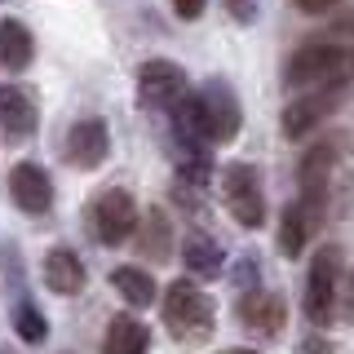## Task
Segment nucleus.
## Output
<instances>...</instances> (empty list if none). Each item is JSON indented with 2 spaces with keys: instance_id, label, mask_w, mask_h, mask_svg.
I'll return each mask as SVG.
<instances>
[{
  "instance_id": "obj_1",
  "label": "nucleus",
  "mask_w": 354,
  "mask_h": 354,
  "mask_svg": "<svg viewBox=\"0 0 354 354\" xmlns=\"http://www.w3.org/2000/svg\"><path fill=\"white\" fill-rule=\"evenodd\" d=\"M283 80L292 88H346L354 80V44H332V40H315L288 58Z\"/></svg>"
},
{
  "instance_id": "obj_2",
  "label": "nucleus",
  "mask_w": 354,
  "mask_h": 354,
  "mask_svg": "<svg viewBox=\"0 0 354 354\" xmlns=\"http://www.w3.org/2000/svg\"><path fill=\"white\" fill-rule=\"evenodd\" d=\"M164 324L177 341H204L213 332V301L191 279H173L164 288Z\"/></svg>"
},
{
  "instance_id": "obj_3",
  "label": "nucleus",
  "mask_w": 354,
  "mask_h": 354,
  "mask_svg": "<svg viewBox=\"0 0 354 354\" xmlns=\"http://www.w3.org/2000/svg\"><path fill=\"white\" fill-rule=\"evenodd\" d=\"M195 120H199V133L204 142H230L239 133V97L226 80H208L204 88L195 93Z\"/></svg>"
},
{
  "instance_id": "obj_4",
  "label": "nucleus",
  "mask_w": 354,
  "mask_h": 354,
  "mask_svg": "<svg viewBox=\"0 0 354 354\" xmlns=\"http://www.w3.org/2000/svg\"><path fill=\"white\" fill-rule=\"evenodd\" d=\"M138 204H133L129 191H102L88 204V230H93L97 243H106V248H115V243H124L133 235V226H138Z\"/></svg>"
},
{
  "instance_id": "obj_5",
  "label": "nucleus",
  "mask_w": 354,
  "mask_h": 354,
  "mask_svg": "<svg viewBox=\"0 0 354 354\" xmlns=\"http://www.w3.org/2000/svg\"><path fill=\"white\" fill-rule=\"evenodd\" d=\"M337 279H341V248L324 243L306 274V319L310 324H328L332 306H337Z\"/></svg>"
},
{
  "instance_id": "obj_6",
  "label": "nucleus",
  "mask_w": 354,
  "mask_h": 354,
  "mask_svg": "<svg viewBox=\"0 0 354 354\" xmlns=\"http://www.w3.org/2000/svg\"><path fill=\"white\" fill-rule=\"evenodd\" d=\"M221 199H226V213L239 221V226L257 230L266 221V195H261V177L248 169V164H230L221 173Z\"/></svg>"
},
{
  "instance_id": "obj_7",
  "label": "nucleus",
  "mask_w": 354,
  "mask_h": 354,
  "mask_svg": "<svg viewBox=\"0 0 354 354\" xmlns=\"http://www.w3.org/2000/svg\"><path fill=\"white\" fill-rule=\"evenodd\" d=\"M138 93H142L147 106L173 111V102L186 93V71L169 58H151V62H142V71H138Z\"/></svg>"
},
{
  "instance_id": "obj_8",
  "label": "nucleus",
  "mask_w": 354,
  "mask_h": 354,
  "mask_svg": "<svg viewBox=\"0 0 354 354\" xmlns=\"http://www.w3.org/2000/svg\"><path fill=\"white\" fill-rule=\"evenodd\" d=\"M328 177H332V147L328 142H319V147L306 151L301 160V173H297V182H301V213L319 226V217H324V199H328Z\"/></svg>"
},
{
  "instance_id": "obj_9",
  "label": "nucleus",
  "mask_w": 354,
  "mask_h": 354,
  "mask_svg": "<svg viewBox=\"0 0 354 354\" xmlns=\"http://www.w3.org/2000/svg\"><path fill=\"white\" fill-rule=\"evenodd\" d=\"M9 199L22 208V213H31V217H40V213H49L53 208V182H49V173L40 169V164H14L9 169Z\"/></svg>"
},
{
  "instance_id": "obj_10",
  "label": "nucleus",
  "mask_w": 354,
  "mask_h": 354,
  "mask_svg": "<svg viewBox=\"0 0 354 354\" xmlns=\"http://www.w3.org/2000/svg\"><path fill=\"white\" fill-rule=\"evenodd\" d=\"M40 124V111L31 102L27 88L18 84H0V142H22L31 138Z\"/></svg>"
},
{
  "instance_id": "obj_11",
  "label": "nucleus",
  "mask_w": 354,
  "mask_h": 354,
  "mask_svg": "<svg viewBox=\"0 0 354 354\" xmlns=\"http://www.w3.org/2000/svg\"><path fill=\"white\" fill-rule=\"evenodd\" d=\"M111 151V138H106V124L97 115L88 120H75L71 133H66V160L75 164V169H97V164L106 160Z\"/></svg>"
},
{
  "instance_id": "obj_12",
  "label": "nucleus",
  "mask_w": 354,
  "mask_h": 354,
  "mask_svg": "<svg viewBox=\"0 0 354 354\" xmlns=\"http://www.w3.org/2000/svg\"><path fill=\"white\" fill-rule=\"evenodd\" d=\"M337 93H341V88H306V97H297V102L283 111V133H288V138H301L306 129H315L319 120L332 111Z\"/></svg>"
},
{
  "instance_id": "obj_13",
  "label": "nucleus",
  "mask_w": 354,
  "mask_h": 354,
  "mask_svg": "<svg viewBox=\"0 0 354 354\" xmlns=\"http://www.w3.org/2000/svg\"><path fill=\"white\" fill-rule=\"evenodd\" d=\"M44 283L53 288L58 297H75L84 288V261L75 257L71 248H49V257H44Z\"/></svg>"
},
{
  "instance_id": "obj_14",
  "label": "nucleus",
  "mask_w": 354,
  "mask_h": 354,
  "mask_svg": "<svg viewBox=\"0 0 354 354\" xmlns=\"http://www.w3.org/2000/svg\"><path fill=\"white\" fill-rule=\"evenodd\" d=\"M239 319H243V328H257L266 337H274V332L283 328L288 310L274 292H243L239 297Z\"/></svg>"
},
{
  "instance_id": "obj_15",
  "label": "nucleus",
  "mask_w": 354,
  "mask_h": 354,
  "mask_svg": "<svg viewBox=\"0 0 354 354\" xmlns=\"http://www.w3.org/2000/svg\"><path fill=\"white\" fill-rule=\"evenodd\" d=\"M151 332L147 324H138L133 315H111L106 337H102V354H147Z\"/></svg>"
},
{
  "instance_id": "obj_16",
  "label": "nucleus",
  "mask_w": 354,
  "mask_h": 354,
  "mask_svg": "<svg viewBox=\"0 0 354 354\" xmlns=\"http://www.w3.org/2000/svg\"><path fill=\"white\" fill-rule=\"evenodd\" d=\"M31 53H36L31 31L22 27L18 18L0 22V66H5V71H22V66H31Z\"/></svg>"
},
{
  "instance_id": "obj_17",
  "label": "nucleus",
  "mask_w": 354,
  "mask_h": 354,
  "mask_svg": "<svg viewBox=\"0 0 354 354\" xmlns=\"http://www.w3.org/2000/svg\"><path fill=\"white\" fill-rule=\"evenodd\" d=\"M111 283H115V292L124 297L129 306H151L155 297H160L151 270H142V266H120V270H111Z\"/></svg>"
},
{
  "instance_id": "obj_18",
  "label": "nucleus",
  "mask_w": 354,
  "mask_h": 354,
  "mask_svg": "<svg viewBox=\"0 0 354 354\" xmlns=\"http://www.w3.org/2000/svg\"><path fill=\"white\" fill-rule=\"evenodd\" d=\"M310 230H315V221L301 213V204L283 208V226H279V248H283V257H301Z\"/></svg>"
},
{
  "instance_id": "obj_19",
  "label": "nucleus",
  "mask_w": 354,
  "mask_h": 354,
  "mask_svg": "<svg viewBox=\"0 0 354 354\" xmlns=\"http://www.w3.org/2000/svg\"><path fill=\"white\" fill-rule=\"evenodd\" d=\"M186 266H191L195 274H217L221 270V243L208 239V235L186 239Z\"/></svg>"
},
{
  "instance_id": "obj_20",
  "label": "nucleus",
  "mask_w": 354,
  "mask_h": 354,
  "mask_svg": "<svg viewBox=\"0 0 354 354\" xmlns=\"http://www.w3.org/2000/svg\"><path fill=\"white\" fill-rule=\"evenodd\" d=\"M14 328H18V337L27 341V346H40V341L49 337V324H44V315L36 306H18L14 310Z\"/></svg>"
},
{
  "instance_id": "obj_21",
  "label": "nucleus",
  "mask_w": 354,
  "mask_h": 354,
  "mask_svg": "<svg viewBox=\"0 0 354 354\" xmlns=\"http://www.w3.org/2000/svg\"><path fill=\"white\" fill-rule=\"evenodd\" d=\"M147 226H151V239L142 235V252L151 248V257H155V261L173 257V252H169V239H164V235H169V221H164V213H160V208H155V213H147Z\"/></svg>"
},
{
  "instance_id": "obj_22",
  "label": "nucleus",
  "mask_w": 354,
  "mask_h": 354,
  "mask_svg": "<svg viewBox=\"0 0 354 354\" xmlns=\"http://www.w3.org/2000/svg\"><path fill=\"white\" fill-rule=\"evenodd\" d=\"M204 5H208V0H173V14L191 22V18H199V14H204Z\"/></svg>"
},
{
  "instance_id": "obj_23",
  "label": "nucleus",
  "mask_w": 354,
  "mask_h": 354,
  "mask_svg": "<svg viewBox=\"0 0 354 354\" xmlns=\"http://www.w3.org/2000/svg\"><path fill=\"white\" fill-rule=\"evenodd\" d=\"M297 9H306V14H324V9H332L337 0H292Z\"/></svg>"
},
{
  "instance_id": "obj_24",
  "label": "nucleus",
  "mask_w": 354,
  "mask_h": 354,
  "mask_svg": "<svg viewBox=\"0 0 354 354\" xmlns=\"http://www.w3.org/2000/svg\"><path fill=\"white\" fill-rule=\"evenodd\" d=\"M301 354H332V346L324 337H310V341H301Z\"/></svg>"
},
{
  "instance_id": "obj_25",
  "label": "nucleus",
  "mask_w": 354,
  "mask_h": 354,
  "mask_svg": "<svg viewBox=\"0 0 354 354\" xmlns=\"http://www.w3.org/2000/svg\"><path fill=\"white\" fill-rule=\"evenodd\" d=\"M217 354H257V350H248V346H230V350H217Z\"/></svg>"
},
{
  "instance_id": "obj_26",
  "label": "nucleus",
  "mask_w": 354,
  "mask_h": 354,
  "mask_svg": "<svg viewBox=\"0 0 354 354\" xmlns=\"http://www.w3.org/2000/svg\"><path fill=\"white\" fill-rule=\"evenodd\" d=\"M0 354H5V350H0Z\"/></svg>"
}]
</instances>
